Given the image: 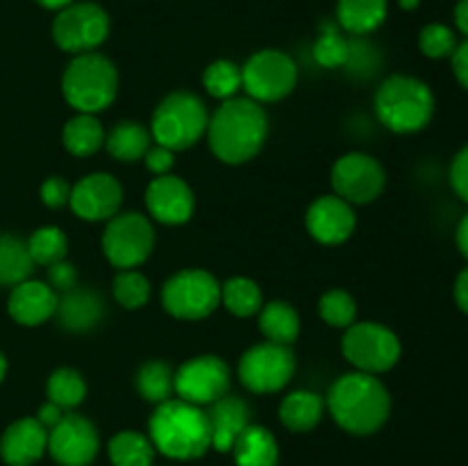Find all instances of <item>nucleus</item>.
Returning <instances> with one entry per match:
<instances>
[{"mask_svg": "<svg viewBox=\"0 0 468 466\" xmlns=\"http://www.w3.org/2000/svg\"><path fill=\"white\" fill-rule=\"evenodd\" d=\"M268 114L251 99H229L208 119L210 151L227 164H242L254 158L268 140Z\"/></svg>", "mask_w": 468, "mask_h": 466, "instance_id": "1", "label": "nucleus"}, {"mask_svg": "<svg viewBox=\"0 0 468 466\" xmlns=\"http://www.w3.org/2000/svg\"><path fill=\"white\" fill-rule=\"evenodd\" d=\"M329 414L350 434H373L391 414V396L378 375L347 373L332 384L327 396Z\"/></svg>", "mask_w": 468, "mask_h": 466, "instance_id": "2", "label": "nucleus"}, {"mask_svg": "<svg viewBox=\"0 0 468 466\" xmlns=\"http://www.w3.org/2000/svg\"><path fill=\"white\" fill-rule=\"evenodd\" d=\"M151 443L172 460H199L213 448L208 414L186 400H165L149 420Z\"/></svg>", "mask_w": 468, "mask_h": 466, "instance_id": "3", "label": "nucleus"}, {"mask_svg": "<svg viewBox=\"0 0 468 466\" xmlns=\"http://www.w3.org/2000/svg\"><path fill=\"white\" fill-rule=\"evenodd\" d=\"M434 101L432 90L414 76H391L379 85L375 94V112L379 122L393 132L411 135L432 122Z\"/></svg>", "mask_w": 468, "mask_h": 466, "instance_id": "4", "label": "nucleus"}, {"mask_svg": "<svg viewBox=\"0 0 468 466\" xmlns=\"http://www.w3.org/2000/svg\"><path fill=\"white\" fill-rule=\"evenodd\" d=\"M119 73L105 55L80 53L69 62L62 76V94L71 108L96 114L117 99Z\"/></svg>", "mask_w": 468, "mask_h": 466, "instance_id": "5", "label": "nucleus"}, {"mask_svg": "<svg viewBox=\"0 0 468 466\" xmlns=\"http://www.w3.org/2000/svg\"><path fill=\"white\" fill-rule=\"evenodd\" d=\"M208 110L192 91H174L165 96L151 119V137L169 151H186L206 135Z\"/></svg>", "mask_w": 468, "mask_h": 466, "instance_id": "6", "label": "nucleus"}, {"mask_svg": "<svg viewBox=\"0 0 468 466\" xmlns=\"http://www.w3.org/2000/svg\"><path fill=\"white\" fill-rule=\"evenodd\" d=\"M343 355L359 373L382 375L400 361L402 345L396 332L379 323H352L343 336Z\"/></svg>", "mask_w": 468, "mask_h": 466, "instance_id": "7", "label": "nucleus"}, {"mask_svg": "<svg viewBox=\"0 0 468 466\" xmlns=\"http://www.w3.org/2000/svg\"><path fill=\"white\" fill-rule=\"evenodd\" d=\"M222 302V283L206 270H183L163 288V306L178 320H204Z\"/></svg>", "mask_w": 468, "mask_h": 466, "instance_id": "8", "label": "nucleus"}, {"mask_svg": "<svg viewBox=\"0 0 468 466\" xmlns=\"http://www.w3.org/2000/svg\"><path fill=\"white\" fill-rule=\"evenodd\" d=\"M297 67L283 50L265 48L247 59L242 67V90L256 103H274L295 90Z\"/></svg>", "mask_w": 468, "mask_h": 466, "instance_id": "9", "label": "nucleus"}, {"mask_svg": "<svg viewBox=\"0 0 468 466\" xmlns=\"http://www.w3.org/2000/svg\"><path fill=\"white\" fill-rule=\"evenodd\" d=\"M103 254L114 268L133 270L144 263L155 245V231L140 213H117L103 233Z\"/></svg>", "mask_w": 468, "mask_h": 466, "instance_id": "10", "label": "nucleus"}, {"mask_svg": "<svg viewBox=\"0 0 468 466\" xmlns=\"http://www.w3.org/2000/svg\"><path fill=\"white\" fill-rule=\"evenodd\" d=\"M295 375V355L291 345L259 343L242 355L238 364V379L251 393H277Z\"/></svg>", "mask_w": 468, "mask_h": 466, "instance_id": "11", "label": "nucleus"}, {"mask_svg": "<svg viewBox=\"0 0 468 466\" xmlns=\"http://www.w3.org/2000/svg\"><path fill=\"white\" fill-rule=\"evenodd\" d=\"M110 32V18L96 3H71L59 9L53 21V39L62 50L73 55L99 48Z\"/></svg>", "mask_w": 468, "mask_h": 466, "instance_id": "12", "label": "nucleus"}, {"mask_svg": "<svg viewBox=\"0 0 468 466\" xmlns=\"http://www.w3.org/2000/svg\"><path fill=\"white\" fill-rule=\"evenodd\" d=\"M231 387V370L219 356L204 355L186 361L174 373V393L192 405H213Z\"/></svg>", "mask_w": 468, "mask_h": 466, "instance_id": "13", "label": "nucleus"}, {"mask_svg": "<svg viewBox=\"0 0 468 466\" xmlns=\"http://www.w3.org/2000/svg\"><path fill=\"white\" fill-rule=\"evenodd\" d=\"M332 185L347 204H370L384 192L387 174L373 155L347 154L334 164Z\"/></svg>", "mask_w": 468, "mask_h": 466, "instance_id": "14", "label": "nucleus"}, {"mask_svg": "<svg viewBox=\"0 0 468 466\" xmlns=\"http://www.w3.org/2000/svg\"><path fill=\"white\" fill-rule=\"evenodd\" d=\"M101 448L94 423L80 414H64L62 420L48 429V452L59 466H90Z\"/></svg>", "mask_w": 468, "mask_h": 466, "instance_id": "15", "label": "nucleus"}, {"mask_svg": "<svg viewBox=\"0 0 468 466\" xmlns=\"http://www.w3.org/2000/svg\"><path fill=\"white\" fill-rule=\"evenodd\" d=\"M123 204V187L112 174L96 172L82 176L71 187V206L73 213L87 222H105L119 213Z\"/></svg>", "mask_w": 468, "mask_h": 466, "instance_id": "16", "label": "nucleus"}, {"mask_svg": "<svg viewBox=\"0 0 468 466\" xmlns=\"http://www.w3.org/2000/svg\"><path fill=\"white\" fill-rule=\"evenodd\" d=\"M356 215L352 204L336 195L318 196L306 210V228L320 245H343L355 233Z\"/></svg>", "mask_w": 468, "mask_h": 466, "instance_id": "17", "label": "nucleus"}, {"mask_svg": "<svg viewBox=\"0 0 468 466\" xmlns=\"http://www.w3.org/2000/svg\"><path fill=\"white\" fill-rule=\"evenodd\" d=\"M146 208L158 222L176 227L186 224L195 213V195L183 178L165 174L146 187Z\"/></svg>", "mask_w": 468, "mask_h": 466, "instance_id": "18", "label": "nucleus"}, {"mask_svg": "<svg viewBox=\"0 0 468 466\" xmlns=\"http://www.w3.org/2000/svg\"><path fill=\"white\" fill-rule=\"evenodd\" d=\"M48 450V429L37 418H21L5 429L0 457L7 466H32Z\"/></svg>", "mask_w": 468, "mask_h": 466, "instance_id": "19", "label": "nucleus"}, {"mask_svg": "<svg viewBox=\"0 0 468 466\" xmlns=\"http://www.w3.org/2000/svg\"><path fill=\"white\" fill-rule=\"evenodd\" d=\"M55 309H58V292L44 281L26 279V281L16 283L9 292V315L26 327L44 324L50 315H55Z\"/></svg>", "mask_w": 468, "mask_h": 466, "instance_id": "20", "label": "nucleus"}, {"mask_svg": "<svg viewBox=\"0 0 468 466\" xmlns=\"http://www.w3.org/2000/svg\"><path fill=\"white\" fill-rule=\"evenodd\" d=\"M210 420V443L218 452H229L236 439L250 425V407L236 396H224L210 405L206 411Z\"/></svg>", "mask_w": 468, "mask_h": 466, "instance_id": "21", "label": "nucleus"}, {"mask_svg": "<svg viewBox=\"0 0 468 466\" xmlns=\"http://www.w3.org/2000/svg\"><path fill=\"white\" fill-rule=\"evenodd\" d=\"M58 323L69 332H87L94 329L103 320L105 306L94 291H82V288H71L58 297Z\"/></svg>", "mask_w": 468, "mask_h": 466, "instance_id": "22", "label": "nucleus"}, {"mask_svg": "<svg viewBox=\"0 0 468 466\" xmlns=\"http://www.w3.org/2000/svg\"><path fill=\"white\" fill-rule=\"evenodd\" d=\"M233 460L236 466H277L279 446L270 429L261 425H247L245 432L233 443Z\"/></svg>", "mask_w": 468, "mask_h": 466, "instance_id": "23", "label": "nucleus"}, {"mask_svg": "<svg viewBox=\"0 0 468 466\" xmlns=\"http://www.w3.org/2000/svg\"><path fill=\"white\" fill-rule=\"evenodd\" d=\"M388 14L387 0H338L336 21L352 35H368L378 30Z\"/></svg>", "mask_w": 468, "mask_h": 466, "instance_id": "24", "label": "nucleus"}, {"mask_svg": "<svg viewBox=\"0 0 468 466\" xmlns=\"http://www.w3.org/2000/svg\"><path fill=\"white\" fill-rule=\"evenodd\" d=\"M62 144L76 158L94 155L105 144V128L94 114L78 112L62 128Z\"/></svg>", "mask_w": 468, "mask_h": 466, "instance_id": "25", "label": "nucleus"}, {"mask_svg": "<svg viewBox=\"0 0 468 466\" xmlns=\"http://www.w3.org/2000/svg\"><path fill=\"white\" fill-rule=\"evenodd\" d=\"M151 131H146L137 122H119L112 131L105 135V149L114 160L122 163H137L151 149Z\"/></svg>", "mask_w": 468, "mask_h": 466, "instance_id": "26", "label": "nucleus"}, {"mask_svg": "<svg viewBox=\"0 0 468 466\" xmlns=\"http://www.w3.org/2000/svg\"><path fill=\"white\" fill-rule=\"evenodd\" d=\"M324 400L314 391H292L279 407V418L291 432H309L320 423Z\"/></svg>", "mask_w": 468, "mask_h": 466, "instance_id": "27", "label": "nucleus"}, {"mask_svg": "<svg viewBox=\"0 0 468 466\" xmlns=\"http://www.w3.org/2000/svg\"><path fill=\"white\" fill-rule=\"evenodd\" d=\"M259 327L265 341L277 345H291L300 336V315L288 302H270L259 311Z\"/></svg>", "mask_w": 468, "mask_h": 466, "instance_id": "28", "label": "nucleus"}, {"mask_svg": "<svg viewBox=\"0 0 468 466\" xmlns=\"http://www.w3.org/2000/svg\"><path fill=\"white\" fill-rule=\"evenodd\" d=\"M108 455L114 466H154L155 446L142 432L123 429L110 439Z\"/></svg>", "mask_w": 468, "mask_h": 466, "instance_id": "29", "label": "nucleus"}, {"mask_svg": "<svg viewBox=\"0 0 468 466\" xmlns=\"http://www.w3.org/2000/svg\"><path fill=\"white\" fill-rule=\"evenodd\" d=\"M32 259L27 242L12 233L0 236V286H16L32 272Z\"/></svg>", "mask_w": 468, "mask_h": 466, "instance_id": "30", "label": "nucleus"}, {"mask_svg": "<svg viewBox=\"0 0 468 466\" xmlns=\"http://www.w3.org/2000/svg\"><path fill=\"white\" fill-rule=\"evenodd\" d=\"M222 304L238 318H250L263 309V292L251 279L233 277L222 286Z\"/></svg>", "mask_w": 468, "mask_h": 466, "instance_id": "31", "label": "nucleus"}, {"mask_svg": "<svg viewBox=\"0 0 468 466\" xmlns=\"http://www.w3.org/2000/svg\"><path fill=\"white\" fill-rule=\"evenodd\" d=\"M135 387L137 393H140L144 400L160 405V402L169 400L174 393V370L169 368V364H165V361H146V364L137 370Z\"/></svg>", "mask_w": 468, "mask_h": 466, "instance_id": "32", "label": "nucleus"}, {"mask_svg": "<svg viewBox=\"0 0 468 466\" xmlns=\"http://www.w3.org/2000/svg\"><path fill=\"white\" fill-rule=\"evenodd\" d=\"M27 251H30L32 263L50 268V265L67 259V251H69L67 233H64L59 227L37 228V231L27 238Z\"/></svg>", "mask_w": 468, "mask_h": 466, "instance_id": "33", "label": "nucleus"}, {"mask_svg": "<svg viewBox=\"0 0 468 466\" xmlns=\"http://www.w3.org/2000/svg\"><path fill=\"white\" fill-rule=\"evenodd\" d=\"M46 393H48L50 402H55L64 411H69L85 400L87 382L78 370L58 368L50 375L48 382H46Z\"/></svg>", "mask_w": 468, "mask_h": 466, "instance_id": "34", "label": "nucleus"}, {"mask_svg": "<svg viewBox=\"0 0 468 466\" xmlns=\"http://www.w3.org/2000/svg\"><path fill=\"white\" fill-rule=\"evenodd\" d=\"M204 87L215 99H233L238 90H242V69L231 59H215L206 67Z\"/></svg>", "mask_w": 468, "mask_h": 466, "instance_id": "35", "label": "nucleus"}, {"mask_svg": "<svg viewBox=\"0 0 468 466\" xmlns=\"http://www.w3.org/2000/svg\"><path fill=\"white\" fill-rule=\"evenodd\" d=\"M112 292L114 300H117L123 309L135 311L142 309V306L149 302L151 283L142 272H135V270H122V272L114 277Z\"/></svg>", "mask_w": 468, "mask_h": 466, "instance_id": "36", "label": "nucleus"}, {"mask_svg": "<svg viewBox=\"0 0 468 466\" xmlns=\"http://www.w3.org/2000/svg\"><path fill=\"white\" fill-rule=\"evenodd\" d=\"M318 311L320 318H323L329 327L347 329L356 318V302L347 291L334 288V291H327L320 297Z\"/></svg>", "mask_w": 468, "mask_h": 466, "instance_id": "37", "label": "nucleus"}, {"mask_svg": "<svg viewBox=\"0 0 468 466\" xmlns=\"http://www.w3.org/2000/svg\"><path fill=\"white\" fill-rule=\"evenodd\" d=\"M314 58L320 67H346L347 59H350V41L343 39V35L338 32L336 26L327 23L323 35H320V39L315 41L314 46Z\"/></svg>", "mask_w": 468, "mask_h": 466, "instance_id": "38", "label": "nucleus"}, {"mask_svg": "<svg viewBox=\"0 0 468 466\" xmlns=\"http://www.w3.org/2000/svg\"><path fill=\"white\" fill-rule=\"evenodd\" d=\"M419 48L425 58L432 59H443L451 58L457 48V37L443 23H430L420 30L419 35Z\"/></svg>", "mask_w": 468, "mask_h": 466, "instance_id": "39", "label": "nucleus"}, {"mask_svg": "<svg viewBox=\"0 0 468 466\" xmlns=\"http://www.w3.org/2000/svg\"><path fill=\"white\" fill-rule=\"evenodd\" d=\"M71 199V185H69L67 178L62 176H48L41 185V201H44L48 208L58 210L62 206L69 204Z\"/></svg>", "mask_w": 468, "mask_h": 466, "instance_id": "40", "label": "nucleus"}, {"mask_svg": "<svg viewBox=\"0 0 468 466\" xmlns=\"http://www.w3.org/2000/svg\"><path fill=\"white\" fill-rule=\"evenodd\" d=\"M451 185L455 195L468 204V144L462 146L451 163Z\"/></svg>", "mask_w": 468, "mask_h": 466, "instance_id": "41", "label": "nucleus"}, {"mask_svg": "<svg viewBox=\"0 0 468 466\" xmlns=\"http://www.w3.org/2000/svg\"><path fill=\"white\" fill-rule=\"evenodd\" d=\"M78 283V272L71 263L67 260H59V263L50 265L48 268V286L53 288L55 292H69L71 288H76Z\"/></svg>", "mask_w": 468, "mask_h": 466, "instance_id": "42", "label": "nucleus"}, {"mask_svg": "<svg viewBox=\"0 0 468 466\" xmlns=\"http://www.w3.org/2000/svg\"><path fill=\"white\" fill-rule=\"evenodd\" d=\"M144 163L151 174H155V176H165V174H169V169L174 167V151L165 149V146L160 144L151 146L144 155Z\"/></svg>", "mask_w": 468, "mask_h": 466, "instance_id": "43", "label": "nucleus"}, {"mask_svg": "<svg viewBox=\"0 0 468 466\" xmlns=\"http://www.w3.org/2000/svg\"><path fill=\"white\" fill-rule=\"evenodd\" d=\"M452 59V73H455L457 82H460L464 90H468V39L457 44L455 53L451 55Z\"/></svg>", "mask_w": 468, "mask_h": 466, "instance_id": "44", "label": "nucleus"}, {"mask_svg": "<svg viewBox=\"0 0 468 466\" xmlns=\"http://www.w3.org/2000/svg\"><path fill=\"white\" fill-rule=\"evenodd\" d=\"M62 416H64V409L62 407H58L55 405V402H46V405H41V409H39V414H37V420H39L41 425H44L46 429H53L55 425L59 423V420H62Z\"/></svg>", "mask_w": 468, "mask_h": 466, "instance_id": "45", "label": "nucleus"}, {"mask_svg": "<svg viewBox=\"0 0 468 466\" xmlns=\"http://www.w3.org/2000/svg\"><path fill=\"white\" fill-rule=\"evenodd\" d=\"M455 302L462 313L468 315V268L462 270L455 279Z\"/></svg>", "mask_w": 468, "mask_h": 466, "instance_id": "46", "label": "nucleus"}, {"mask_svg": "<svg viewBox=\"0 0 468 466\" xmlns=\"http://www.w3.org/2000/svg\"><path fill=\"white\" fill-rule=\"evenodd\" d=\"M455 242H457V249L462 251V256L468 259V213L462 217V222L457 224Z\"/></svg>", "mask_w": 468, "mask_h": 466, "instance_id": "47", "label": "nucleus"}, {"mask_svg": "<svg viewBox=\"0 0 468 466\" xmlns=\"http://www.w3.org/2000/svg\"><path fill=\"white\" fill-rule=\"evenodd\" d=\"M455 23L460 27V32H464L468 37V0H460L455 7Z\"/></svg>", "mask_w": 468, "mask_h": 466, "instance_id": "48", "label": "nucleus"}, {"mask_svg": "<svg viewBox=\"0 0 468 466\" xmlns=\"http://www.w3.org/2000/svg\"><path fill=\"white\" fill-rule=\"evenodd\" d=\"M37 3L41 5V7H46V9H64V7H69V5L73 3V0H37Z\"/></svg>", "mask_w": 468, "mask_h": 466, "instance_id": "49", "label": "nucleus"}, {"mask_svg": "<svg viewBox=\"0 0 468 466\" xmlns=\"http://www.w3.org/2000/svg\"><path fill=\"white\" fill-rule=\"evenodd\" d=\"M420 5V0H400V7L407 9V12H411V9H416Z\"/></svg>", "mask_w": 468, "mask_h": 466, "instance_id": "50", "label": "nucleus"}, {"mask_svg": "<svg viewBox=\"0 0 468 466\" xmlns=\"http://www.w3.org/2000/svg\"><path fill=\"white\" fill-rule=\"evenodd\" d=\"M5 373H7V359H5V355L0 352V382L5 379Z\"/></svg>", "mask_w": 468, "mask_h": 466, "instance_id": "51", "label": "nucleus"}]
</instances>
